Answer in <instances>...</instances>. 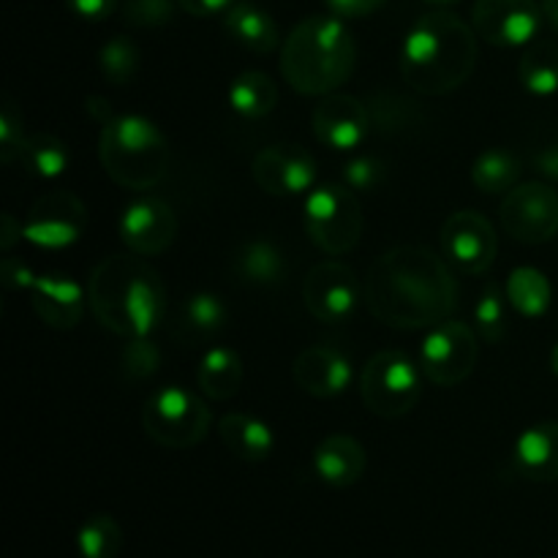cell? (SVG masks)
Segmentation results:
<instances>
[{
    "label": "cell",
    "mask_w": 558,
    "mask_h": 558,
    "mask_svg": "<svg viewBox=\"0 0 558 558\" xmlns=\"http://www.w3.org/2000/svg\"><path fill=\"white\" fill-rule=\"evenodd\" d=\"M243 360L227 347H213L202 354L196 368V387L210 401H229L243 387Z\"/></svg>",
    "instance_id": "obj_23"
},
{
    "label": "cell",
    "mask_w": 558,
    "mask_h": 558,
    "mask_svg": "<svg viewBox=\"0 0 558 558\" xmlns=\"http://www.w3.org/2000/svg\"><path fill=\"white\" fill-rule=\"evenodd\" d=\"M98 65H101V74L112 85H129L136 76V71H140V47L129 36L109 38L101 47V52H98Z\"/></svg>",
    "instance_id": "obj_33"
},
{
    "label": "cell",
    "mask_w": 558,
    "mask_h": 558,
    "mask_svg": "<svg viewBox=\"0 0 558 558\" xmlns=\"http://www.w3.org/2000/svg\"><path fill=\"white\" fill-rule=\"evenodd\" d=\"M303 303L316 322L341 325L360 303L357 276L349 265L325 259L308 270L303 281Z\"/></svg>",
    "instance_id": "obj_14"
},
{
    "label": "cell",
    "mask_w": 558,
    "mask_h": 558,
    "mask_svg": "<svg viewBox=\"0 0 558 558\" xmlns=\"http://www.w3.org/2000/svg\"><path fill=\"white\" fill-rule=\"evenodd\" d=\"M352 360L338 347L316 343L303 349L292 363V379L303 392L314 398H336L352 385Z\"/></svg>",
    "instance_id": "obj_18"
},
{
    "label": "cell",
    "mask_w": 558,
    "mask_h": 558,
    "mask_svg": "<svg viewBox=\"0 0 558 558\" xmlns=\"http://www.w3.org/2000/svg\"><path fill=\"white\" fill-rule=\"evenodd\" d=\"M87 227V207L71 191H52L33 202L22 221V240L44 251L74 245Z\"/></svg>",
    "instance_id": "obj_11"
},
{
    "label": "cell",
    "mask_w": 558,
    "mask_h": 558,
    "mask_svg": "<svg viewBox=\"0 0 558 558\" xmlns=\"http://www.w3.org/2000/svg\"><path fill=\"white\" fill-rule=\"evenodd\" d=\"M368 466L365 447L349 434H330L314 450V472L330 488H349Z\"/></svg>",
    "instance_id": "obj_20"
},
{
    "label": "cell",
    "mask_w": 558,
    "mask_h": 558,
    "mask_svg": "<svg viewBox=\"0 0 558 558\" xmlns=\"http://www.w3.org/2000/svg\"><path fill=\"white\" fill-rule=\"evenodd\" d=\"M385 178V163L376 156H354L343 167V183L352 191H374Z\"/></svg>",
    "instance_id": "obj_38"
},
{
    "label": "cell",
    "mask_w": 558,
    "mask_h": 558,
    "mask_svg": "<svg viewBox=\"0 0 558 558\" xmlns=\"http://www.w3.org/2000/svg\"><path fill=\"white\" fill-rule=\"evenodd\" d=\"M238 0H178L180 9L191 16H199V20H207V16L227 14Z\"/></svg>",
    "instance_id": "obj_42"
},
{
    "label": "cell",
    "mask_w": 558,
    "mask_h": 558,
    "mask_svg": "<svg viewBox=\"0 0 558 558\" xmlns=\"http://www.w3.org/2000/svg\"><path fill=\"white\" fill-rule=\"evenodd\" d=\"M27 145V134L22 129V112L16 109L14 98H3V112H0V161L14 163L22 158Z\"/></svg>",
    "instance_id": "obj_36"
},
{
    "label": "cell",
    "mask_w": 558,
    "mask_h": 558,
    "mask_svg": "<svg viewBox=\"0 0 558 558\" xmlns=\"http://www.w3.org/2000/svg\"><path fill=\"white\" fill-rule=\"evenodd\" d=\"M456 303V270L425 245L385 251L365 278V305L396 330H430L450 319Z\"/></svg>",
    "instance_id": "obj_1"
},
{
    "label": "cell",
    "mask_w": 558,
    "mask_h": 558,
    "mask_svg": "<svg viewBox=\"0 0 558 558\" xmlns=\"http://www.w3.org/2000/svg\"><path fill=\"white\" fill-rule=\"evenodd\" d=\"M71 14H76L80 20L87 22H104L107 16L114 14L118 9V0H65Z\"/></svg>",
    "instance_id": "obj_39"
},
{
    "label": "cell",
    "mask_w": 558,
    "mask_h": 558,
    "mask_svg": "<svg viewBox=\"0 0 558 558\" xmlns=\"http://www.w3.org/2000/svg\"><path fill=\"white\" fill-rule=\"evenodd\" d=\"M218 436H221L223 447L245 463L267 461L272 447H276V436H272L270 425L245 412L223 414L218 420Z\"/></svg>",
    "instance_id": "obj_22"
},
{
    "label": "cell",
    "mask_w": 558,
    "mask_h": 558,
    "mask_svg": "<svg viewBox=\"0 0 558 558\" xmlns=\"http://www.w3.org/2000/svg\"><path fill=\"white\" fill-rule=\"evenodd\" d=\"M213 425L207 403L183 385H163L142 407V428L156 445L189 450L205 441Z\"/></svg>",
    "instance_id": "obj_6"
},
{
    "label": "cell",
    "mask_w": 558,
    "mask_h": 558,
    "mask_svg": "<svg viewBox=\"0 0 558 558\" xmlns=\"http://www.w3.org/2000/svg\"><path fill=\"white\" fill-rule=\"evenodd\" d=\"M385 3L387 0H327V5L332 9V14L349 16V20H354V16L374 14V11H379Z\"/></svg>",
    "instance_id": "obj_41"
},
{
    "label": "cell",
    "mask_w": 558,
    "mask_h": 558,
    "mask_svg": "<svg viewBox=\"0 0 558 558\" xmlns=\"http://www.w3.org/2000/svg\"><path fill=\"white\" fill-rule=\"evenodd\" d=\"M120 365H123L125 379H150L161 368V349L150 341V336L129 338L123 347V354H120Z\"/></svg>",
    "instance_id": "obj_35"
},
{
    "label": "cell",
    "mask_w": 558,
    "mask_h": 558,
    "mask_svg": "<svg viewBox=\"0 0 558 558\" xmlns=\"http://www.w3.org/2000/svg\"><path fill=\"white\" fill-rule=\"evenodd\" d=\"M20 161L36 178L54 180L69 169V147H65L63 140L52 134H31Z\"/></svg>",
    "instance_id": "obj_32"
},
{
    "label": "cell",
    "mask_w": 558,
    "mask_h": 558,
    "mask_svg": "<svg viewBox=\"0 0 558 558\" xmlns=\"http://www.w3.org/2000/svg\"><path fill=\"white\" fill-rule=\"evenodd\" d=\"M85 109H87V114H90V118L96 120L98 125H107L109 120L118 118V114L112 112V107H109V101L104 96H90V98H87Z\"/></svg>",
    "instance_id": "obj_45"
},
{
    "label": "cell",
    "mask_w": 558,
    "mask_h": 558,
    "mask_svg": "<svg viewBox=\"0 0 558 558\" xmlns=\"http://www.w3.org/2000/svg\"><path fill=\"white\" fill-rule=\"evenodd\" d=\"M27 292L36 316L52 330H74L85 314V289L63 272H38Z\"/></svg>",
    "instance_id": "obj_19"
},
{
    "label": "cell",
    "mask_w": 558,
    "mask_h": 558,
    "mask_svg": "<svg viewBox=\"0 0 558 558\" xmlns=\"http://www.w3.org/2000/svg\"><path fill=\"white\" fill-rule=\"evenodd\" d=\"M287 256L270 240H248L234 256V272L251 287H278L287 278Z\"/></svg>",
    "instance_id": "obj_25"
},
{
    "label": "cell",
    "mask_w": 558,
    "mask_h": 558,
    "mask_svg": "<svg viewBox=\"0 0 558 558\" xmlns=\"http://www.w3.org/2000/svg\"><path fill=\"white\" fill-rule=\"evenodd\" d=\"M543 16L558 36V0H543Z\"/></svg>",
    "instance_id": "obj_46"
},
{
    "label": "cell",
    "mask_w": 558,
    "mask_h": 558,
    "mask_svg": "<svg viewBox=\"0 0 558 558\" xmlns=\"http://www.w3.org/2000/svg\"><path fill=\"white\" fill-rule=\"evenodd\" d=\"M303 223L316 248L330 256H341L360 243L363 207L349 185H316L305 196Z\"/></svg>",
    "instance_id": "obj_8"
},
{
    "label": "cell",
    "mask_w": 558,
    "mask_h": 558,
    "mask_svg": "<svg viewBox=\"0 0 558 558\" xmlns=\"http://www.w3.org/2000/svg\"><path fill=\"white\" fill-rule=\"evenodd\" d=\"M123 548V529L112 515H90L76 532V550L82 558H118Z\"/></svg>",
    "instance_id": "obj_31"
},
{
    "label": "cell",
    "mask_w": 558,
    "mask_h": 558,
    "mask_svg": "<svg viewBox=\"0 0 558 558\" xmlns=\"http://www.w3.org/2000/svg\"><path fill=\"white\" fill-rule=\"evenodd\" d=\"M0 272H3V287L9 289H31V283L36 281L38 272H33L31 267L22 265V262L11 259V256H5L3 259V267H0Z\"/></svg>",
    "instance_id": "obj_40"
},
{
    "label": "cell",
    "mask_w": 558,
    "mask_h": 558,
    "mask_svg": "<svg viewBox=\"0 0 558 558\" xmlns=\"http://www.w3.org/2000/svg\"><path fill=\"white\" fill-rule=\"evenodd\" d=\"M98 161L112 183L131 191H147L167 174V136L145 114H118L101 125Z\"/></svg>",
    "instance_id": "obj_5"
},
{
    "label": "cell",
    "mask_w": 558,
    "mask_h": 558,
    "mask_svg": "<svg viewBox=\"0 0 558 558\" xmlns=\"http://www.w3.org/2000/svg\"><path fill=\"white\" fill-rule=\"evenodd\" d=\"M532 167H534V172L543 174V178L558 180V142L556 145H548V147H543V150L534 153Z\"/></svg>",
    "instance_id": "obj_43"
},
{
    "label": "cell",
    "mask_w": 558,
    "mask_h": 558,
    "mask_svg": "<svg viewBox=\"0 0 558 558\" xmlns=\"http://www.w3.org/2000/svg\"><path fill=\"white\" fill-rule=\"evenodd\" d=\"M518 80L532 96L558 93V44L532 41L518 60Z\"/></svg>",
    "instance_id": "obj_29"
},
{
    "label": "cell",
    "mask_w": 558,
    "mask_h": 558,
    "mask_svg": "<svg viewBox=\"0 0 558 558\" xmlns=\"http://www.w3.org/2000/svg\"><path fill=\"white\" fill-rule=\"evenodd\" d=\"M480 357L477 332L469 325L447 319L430 327L420 347V368L428 381L439 387H456L472 376Z\"/></svg>",
    "instance_id": "obj_9"
},
{
    "label": "cell",
    "mask_w": 558,
    "mask_h": 558,
    "mask_svg": "<svg viewBox=\"0 0 558 558\" xmlns=\"http://www.w3.org/2000/svg\"><path fill=\"white\" fill-rule=\"evenodd\" d=\"M518 180H521V158L501 147L480 153L477 161L472 163V183L483 194H507L515 189Z\"/></svg>",
    "instance_id": "obj_30"
},
{
    "label": "cell",
    "mask_w": 558,
    "mask_h": 558,
    "mask_svg": "<svg viewBox=\"0 0 558 558\" xmlns=\"http://www.w3.org/2000/svg\"><path fill=\"white\" fill-rule=\"evenodd\" d=\"M178 0H123V20L129 25L150 31L172 22Z\"/></svg>",
    "instance_id": "obj_37"
},
{
    "label": "cell",
    "mask_w": 558,
    "mask_h": 558,
    "mask_svg": "<svg viewBox=\"0 0 558 558\" xmlns=\"http://www.w3.org/2000/svg\"><path fill=\"white\" fill-rule=\"evenodd\" d=\"M223 325H227V305H223V300L213 292H196L189 294L183 305H180L174 332L183 341L194 343L207 341L216 332H221Z\"/></svg>",
    "instance_id": "obj_26"
},
{
    "label": "cell",
    "mask_w": 558,
    "mask_h": 558,
    "mask_svg": "<svg viewBox=\"0 0 558 558\" xmlns=\"http://www.w3.org/2000/svg\"><path fill=\"white\" fill-rule=\"evenodd\" d=\"M550 371L558 376V343L554 349H550Z\"/></svg>",
    "instance_id": "obj_47"
},
{
    "label": "cell",
    "mask_w": 558,
    "mask_h": 558,
    "mask_svg": "<svg viewBox=\"0 0 558 558\" xmlns=\"http://www.w3.org/2000/svg\"><path fill=\"white\" fill-rule=\"evenodd\" d=\"M229 107L243 120H262L276 109L278 85L265 71H243L229 85Z\"/></svg>",
    "instance_id": "obj_27"
},
{
    "label": "cell",
    "mask_w": 558,
    "mask_h": 558,
    "mask_svg": "<svg viewBox=\"0 0 558 558\" xmlns=\"http://www.w3.org/2000/svg\"><path fill=\"white\" fill-rule=\"evenodd\" d=\"M0 223H3V232H0V248L11 251L16 240H22V221H16L11 213H3V216H0Z\"/></svg>",
    "instance_id": "obj_44"
},
{
    "label": "cell",
    "mask_w": 558,
    "mask_h": 558,
    "mask_svg": "<svg viewBox=\"0 0 558 558\" xmlns=\"http://www.w3.org/2000/svg\"><path fill=\"white\" fill-rule=\"evenodd\" d=\"M543 22L537 0H477L472 9L474 33L490 47H529Z\"/></svg>",
    "instance_id": "obj_13"
},
{
    "label": "cell",
    "mask_w": 558,
    "mask_h": 558,
    "mask_svg": "<svg viewBox=\"0 0 558 558\" xmlns=\"http://www.w3.org/2000/svg\"><path fill=\"white\" fill-rule=\"evenodd\" d=\"M254 183L270 196H300L314 191L316 161L298 145H270L251 163Z\"/></svg>",
    "instance_id": "obj_17"
},
{
    "label": "cell",
    "mask_w": 558,
    "mask_h": 558,
    "mask_svg": "<svg viewBox=\"0 0 558 558\" xmlns=\"http://www.w3.org/2000/svg\"><path fill=\"white\" fill-rule=\"evenodd\" d=\"M223 27H227V33L240 47L251 49L256 54H270L278 47V41H281L276 20L265 9L245 3V0H238L223 14Z\"/></svg>",
    "instance_id": "obj_24"
},
{
    "label": "cell",
    "mask_w": 558,
    "mask_h": 558,
    "mask_svg": "<svg viewBox=\"0 0 558 558\" xmlns=\"http://www.w3.org/2000/svg\"><path fill=\"white\" fill-rule=\"evenodd\" d=\"M501 229L515 243L543 245L558 232V194L548 183H518L499 207Z\"/></svg>",
    "instance_id": "obj_10"
},
{
    "label": "cell",
    "mask_w": 558,
    "mask_h": 558,
    "mask_svg": "<svg viewBox=\"0 0 558 558\" xmlns=\"http://www.w3.org/2000/svg\"><path fill=\"white\" fill-rule=\"evenodd\" d=\"M357 47L338 16H308L281 49V74L300 96H330L352 76Z\"/></svg>",
    "instance_id": "obj_4"
},
{
    "label": "cell",
    "mask_w": 558,
    "mask_h": 558,
    "mask_svg": "<svg viewBox=\"0 0 558 558\" xmlns=\"http://www.w3.org/2000/svg\"><path fill=\"white\" fill-rule=\"evenodd\" d=\"M474 327L485 343H499L507 332V294L496 283H485L474 305Z\"/></svg>",
    "instance_id": "obj_34"
},
{
    "label": "cell",
    "mask_w": 558,
    "mask_h": 558,
    "mask_svg": "<svg viewBox=\"0 0 558 558\" xmlns=\"http://www.w3.org/2000/svg\"><path fill=\"white\" fill-rule=\"evenodd\" d=\"M477 33L450 11H430L409 27L401 47V74L423 96H447L477 65Z\"/></svg>",
    "instance_id": "obj_3"
},
{
    "label": "cell",
    "mask_w": 558,
    "mask_h": 558,
    "mask_svg": "<svg viewBox=\"0 0 558 558\" xmlns=\"http://www.w3.org/2000/svg\"><path fill=\"white\" fill-rule=\"evenodd\" d=\"M499 238L483 213L458 210L441 227V256L463 276H483L494 267Z\"/></svg>",
    "instance_id": "obj_12"
},
{
    "label": "cell",
    "mask_w": 558,
    "mask_h": 558,
    "mask_svg": "<svg viewBox=\"0 0 558 558\" xmlns=\"http://www.w3.org/2000/svg\"><path fill=\"white\" fill-rule=\"evenodd\" d=\"M120 240L136 256H158L178 238V216L158 196H136L118 221Z\"/></svg>",
    "instance_id": "obj_15"
},
{
    "label": "cell",
    "mask_w": 558,
    "mask_h": 558,
    "mask_svg": "<svg viewBox=\"0 0 558 558\" xmlns=\"http://www.w3.org/2000/svg\"><path fill=\"white\" fill-rule=\"evenodd\" d=\"M87 305L114 336L147 338L167 316V289L140 256H107L87 278Z\"/></svg>",
    "instance_id": "obj_2"
},
{
    "label": "cell",
    "mask_w": 558,
    "mask_h": 558,
    "mask_svg": "<svg viewBox=\"0 0 558 558\" xmlns=\"http://www.w3.org/2000/svg\"><path fill=\"white\" fill-rule=\"evenodd\" d=\"M311 129L322 145L338 153H349L368 140L371 109L357 96L330 93V96H322L314 107Z\"/></svg>",
    "instance_id": "obj_16"
},
{
    "label": "cell",
    "mask_w": 558,
    "mask_h": 558,
    "mask_svg": "<svg viewBox=\"0 0 558 558\" xmlns=\"http://www.w3.org/2000/svg\"><path fill=\"white\" fill-rule=\"evenodd\" d=\"M515 469L532 483H556L558 480V420L537 423L518 436L512 447Z\"/></svg>",
    "instance_id": "obj_21"
},
{
    "label": "cell",
    "mask_w": 558,
    "mask_h": 558,
    "mask_svg": "<svg viewBox=\"0 0 558 558\" xmlns=\"http://www.w3.org/2000/svg\"><path fill=\"white\" fill-rule=\"evenodd\" d=\"M507 303L518 311L526 319H537L545 311L550 308V298H554V289H550L548 276L537 267H515V270L507 276L505 283Z\"/></svg>",
    "instance_id": "obj_28"
},
{
    "label": "cell",
    "mask_w": 558,
    "mask_h": 558,
    "mask_svg": "<svg viewBox=\"0 0 558 558\" xmlns=\"http://www.w3.org/2000/svg\"><path fill=\"white\" fill-rule=\"evenodd\" d=\"M425 3H430V5H452V3H458V0H425Z\"/></svg>",
    "instance_id": "obj_48"
},
{
    "label": "cell",
    "mask_w": 558,
    "mask_h": 558,
    "mask_svg": "<svg viewBox=\"0 0 558 558\" xmlns=\"http://www.w3.org/2000/svg\"><path fill=\"white\" fill-rule=\"evenodd\" d=\"M423 368L407 352L385 349L365 363L360 374V396L365 409L381 420L407 417L420 401Z\"/></svg>",
    "instance_id": "obj_7"
}]
</instances>
